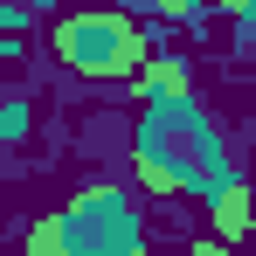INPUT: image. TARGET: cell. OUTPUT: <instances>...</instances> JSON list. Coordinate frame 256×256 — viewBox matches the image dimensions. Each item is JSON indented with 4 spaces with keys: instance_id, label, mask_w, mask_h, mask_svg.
<instances>
[{
    "instance_id": "5b68a950",
    "label": "cell",
    "mask_w": 256,
    "mask_h": 256,
    "mask_svg": "<svg viewBox=\"0 0 256 256\" xmlns=\"http://www.w3.org/2000/svg\"><path fill=\"white\" fill-rule=\"evenodd\" d=\"M214 222H222V236L250 228V194H242V180H228V187L214 194Z\"/></svg>"
},
{
    "instance_id": "277c9868",
    "label": "cell",
    "mask_w": 256,
    "mask_h": 256,
    "mask_svg": "<svg viewBox=\"0 0 256 256\" xmlns=\"http://www.w3.org/2000/svg\"><path fill=\"white\" fill-rule=\"evenodd\" d=\"M146 104H166V97H187V62H152L146 70Z\"/></svg>"
},
{
    "instance_id": "ba28073f",
    "label": "cell",
    "mask_w": 256,
    "mask_h": 256,
    "mask_svg": "<svg viewBox=\"0 0 256 256\" xmlns=\"http://www.w3.org/2000/svg\"><path fill=\"white\" fill-rule=\"evenodd\" d=\"M222 7H228V14H256V0H222Z\"/></svg>"
},
{
    "instance_id": "3957f363",
    "label": "cell",
    "mask_w": 256,
    "mask_h": 256,
    "mask_svg": "<svg viewBox=\"0 0 256 256\" xmlns=\"http://www.w3.org/2000/svg\"><path fill=\"white\" fill-rule=\"evenodd\" d=\"M146 28L118 14V7H84V14H70L62 28H56V56L76 70V76H97V84H111V76H132V70H146Z\"/></svg>"
},
{
    "instance_id": "6da1fadb",
    "label": "cell",
    "mask_w": 256,
    "mask_h": 256,
    "mask_svg": "<svg viewBox=\"0 0 256 256\" xmlns=\"http://www.w3.org/2000/svg\"><path fill=\"white\" fill-rule=\"evenodd\" d=\"M132 160H138V180L152 194H194V201H214L236 166H228V146L214 118L194 104V97H166V104H146V118L132 132Z\"/></svg>"
},
{
    "instance_id": "52a82bcc",
    "label": "cell",
    "mask_w": 256,
    "mask_h": 256,
    "mask_svg": "<svg viewBox=\"0 0 256 256\" xmlns=\"http://www.w3.org/2000/svg\"><path fill=\"white\" fill-rule=\"evenodd\" d=\"M187 256H236V250H228V242H194Z\"/></svg>"
},
{
    "instance_id": "7a4b0ae2",
    "label": "cell",
    "mask_w": 256,
    "mask_h": 256,
    "mask_svg": "<svg viewBox=\"0 0 256 256\" xmlns=\"http://www.w3.org/2000/svg\"><path fill=\"white\" fill-rule=\"evenodd\" d=\"M28 256H146V222L125 187H90L48 222H35Z\"/></svg>"
},
{
    "instance_id": "8992f818",
    "label": "cell",
    "mask_w": 256,
    "mask_h": 256,
    "mask_svg": "<svg viewBox=\"0 0 256 256\" xmlns=\"http://www.w3.org/2000/svg\"><path fill=\"white\" fill-rule=\"evenodd\" d=\"M146 7H152L160 21H194V14H208L214 0H146Z\"/></svg>"
}]
</instances>
